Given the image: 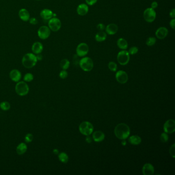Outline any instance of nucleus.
<instances>
[{"instance_id": "1", "label": "nucleus", "mask_w": 175, "mask_h": 175, "mask_svg": "<svg viewBox=\"0 0 175 175\" xmlns=\"http://www.w3.org/2000/svg\"><path fill=\"white\" fill-rule=\"evenodd\" d=\"M114 133L117 138L125 140L130 136V130L129 126L125 123H120L116 126Z\"/></svg>"}, {"instance_id": "2", "label": "nucleus", "mask_w": 175, "mask_h": 175, "mask_svg": "<svg viewBox=\"0 0 175 175\" xmlns=\"http://www.w3.org/2000/svg\"><path fill=\"white\" fill-rule=\"evenodd\" d=\"M38 60L36 55L33 53H27L25 54L22 60V63L25 68H32L37 64Z\"/></svg>"}, {"instance_id": "3", "label": "nucleus", "mask_w": 175, "mask_h": 175, "mask_svg": "<svg viewBox=\"0 0 175 175\" xmlns=\"http://www.w3.org/2000/svg\"><path fill=\"white\" fill-rule=\"evenodd\" d=\"M15 91L20 96H25L29 93V88L26 82L20 81L16 85Z\"/></svg>"}, {"instance_id": "4", "label": "nucleus", "mask_w": 175, "mask_h": 175, "mask_svg": "<svg viewBox=\"0 0 175 175\" xmlns=\"http://www.w3.org/2000/svg\"><path fill=\"white\" fill-rule=\"evenodd\" d=\"M79 65L81 69L85 72H90L94 67L93 60L89 57H84L79 61Z\"/></svg>"}, {"instance_id": "5", "label": "nucleus", "mask_w": 175, "mask_h": 175, "mask_svg": "<svg viewBox=\"0 0 175 175\" xmlns=\"http://www.w3.org/2000/svg\"><path fill=\"white\" fill-rule=\"evenodd\" d=\"M79 131L82 135L89 136L93 133L94 126L91 123L88 121H84L79 125Z\"/></svg>"}, {"instance_id": "6", "label": "nucleus", "mask_w": 175, "mask_h": 175, "mask_svg": "<svg viewBox=\"0 0 175 175\" xmlns=\"http://www.w3.org/2000/svg\"><path fill=\"white\" fill-rule=\"evenodd\" d=\"M130 54L126 50H122L118 54V62L120 65H127L130 61Z\"/></svg>"}, {"instance_id": "7", "label": "nucleus", "mask_w": 175, "mask_h": 175, "mask_svg": "<svg viewBox=\"0 0 175 175\" xmlns=\"http://www.w3.org/2000/svg\"><path fill=\"white\" fill-rule=\"evenodd\" d=\"M48 26L51 30L56 32L61 28L62 23L60 20L56 17H53L48 21Z\"/></svg>"}, {"instance_id": "8", "label": "nucleus", "mask_w": 175, "mask_h": 175, "mask_svg": "<svg viewBox=\"0 0 175 175\" xmlns=\"http://www.w3.org/2000/svg\"><path fill=\"white\" fill-rule=\"evenodd\" d=\"M143 18L146 22L152 23L156 18V12L155 9L152 8H147L143 12Z\"/></svg>"}, {"instance_id": "9", "label": "nucleus", "mask_w": 175, "mask_h": 175, "mask_svg": "<svg viewBox=\"0 0 175 175\" xmlns=\"http://www.w3.org/2000/svg\"><path fill=\"white\" fill-rule=\"evenodd\" d=\"M89 52V46L85 43L79 44L76 48V53L78 56L83 57L85 56Z\"/></svg>"}, {"instance_id": "10", "label": "nucleus", "mask_w": 175, "mask_h": 175, "mask_svg": "<svg viewBox=\"0 0 175 175\" xmlns=\"http://www.w3.org/2000/svg\"><path fill=\"white\" fill-rule=\"evenodd\" d=\"M51 29L47 26H41L38 30V37L42 40L48 39L51 35Z\"/></svg>"}, {"instance_id": "11", "label": "nucleus", "mask_w": 175, "mask_h": 175, "mask_svg": "<svg viewBox=\"0 0 175 175\" xmlns=\"http://www.w3.org/2000/svg\"><path fill=\"white\" fill-rule=\"evenodd\" d=\"M165 133L172 134L175 131V121L173 119H170L166 121L163 126Z\"/></svg>"}, {"instance_id": "12", "label": "nucleus", "mask_w": 175, "mask_h": 175, "mask_svg": "<svg viewBox=\"0 0 175 175\" xmlns=\"http://www.w3.org/2000/svg\"><path fill=\"white\" fill-rule=\"evenodd\" d=\"M116 79L120 83L125 84L127 82L128 78L126 72L123 70H119L116 73Z\"/></svg>"}, {"instance_id": "13", "label": "nucleus", "mask_w": 175, "mask_h": 175, "mask_svg": "<svg viewBox=\"0 0 175 175\" xmlns=\"http://www.w3.org/2000/svg\"><path fill=\"white\" fill-rule=\"evenodd\" d=\"M168 34V29L165 27H161L160 28H158L155 33L156 37L158 39H160V40L165 39L167 36Z\"/></svg>"}, {"instance_id": "14", "label": "nucleus", "mask_w": 175, "mask_h": 175, "mask_svg": "<svg viewBox=\"0 0 175 175\" xmlns=\"http://www.w3.org/2000/svg\"><path fill=\"white\" fill-rule=\"evenodd\" d=\"M9 77L11 80L14 82H18L21 80L22 74L20 71L18 69H12L9 73Z\"/></svg>"}, {"instance_id": "15", "label": "nucleus", "mask_w": 175, "mask_h": 175, "mask_svg": "<svg viewBox=\"0 0 175 175\" xmlns=\"http://www.w3.org/2000/svg\"><path fill=\"white\" fill-rule=\"evenodd\" d=\"M41 18L44 21H48L49 20L54 17V13L50 9L45 8L43 9L40 12Z\"/></svg>"}, {"instance_id": "16", "label": "nucleus", "mask_w": 175, "mask_h": 175, "mask_svg": "<svg viewBox=\"0 0 175 175\" xmlns=\"http://www.w3.org/2000/svg\"><path fill=\"white\" fill-rule=\"evenodd\" d=\"M154 172V167L151 163H146L142 167V173L144 175H152Z\"/></svg>"}, {"instance_id": "17", "label": "nucleus", "mask_w": 175, "mask_h": 175, "mask_svg": "<svg viewBox=\"0 0 175 175\" xmlns=\"http://www.w3.org/2000/svg\"><path fill=\"white\" fill-rule=\"evenodd\" d=\"M106 33L109 35H114L118 31V27L117 25L114 23L107 25L105 28Z\"/></svg>"}, {"instance_id": "18", "label": "nucleus", "mask_w": 175, "mask_h": 175, "mask_svg": "<svg viewBox=\"0 0 175 175\" xmlns=\"http://www.w3.org/2000/svg\"><path fill=\"white\" fill-rule=\"evenodd\" d=\"M43 50V45L40 42H35L32 44V51L34 54H41Z\"/></svg>"}, {"instance_id": "19", "label": "nucleus", "mask_w": 175, "mask_h": 175, "mask_svg": "<svg viewBox=\"0 0 175 175\" xmlns=\"http://www.w3.org/2000/svg\"><path fill=\"white\" fill-rule=\"evenodd\" d=\"M89 11L88 5L85 4H81L77 7V12L81 16H84L88 14Z\"/></svg>"}, {"instance_id": "20", "label": "nucleus", "mask_w": 175, "mask_h": 175, "mask_svg": "<svg viewBox=\"0 0 175 175\" xmlns=\"http://www.w3.org/2000/svg\"><path fill=\"white\" fill-rule=\"evenodd\" d=\"M19 16L20 19L24 22H27L29 21L30 18L29 12L25 8H22L19 11Z\"/></svg>"}, {"instance_id": "21", "label": "nucleus", "mask_w": 175, "mask_h": 175, "mask_svg": "<svg viewBox=\"0 0 175 175\" xmlns=\"http://www.w3.org/2000/svg\"><path fill=\"white\" fill-rule=\"evenodd\" d=\"M93 138L95 142H102L105 138V135L102 131L97 130L94 132L93 134Z\"/></svg>"}, {"instance_id": "22", "label": "nucleus", "mask_w": 175, "mask_h": 175, "mask_svg": "<svg viewBox=\"0 0 175 175\" xmlns=\"http://www.w3.org/2000/svg\"><path fill=\"white\" fill-rule=\"evenodd\" d=\"M27 151V146L25 143H20L16 148V152L19 155H22Z\"/></svg>"}, {"instance_id": "23", "label": "nucleus", "mask_w": 175, "mask_h": 175, "mask_svg": "<svg viewBox=\"0 0 175 175\" xmlns=\"http://www.w3.org/2000/svg\"><path fill=\"white\" fill-rule=\"evenodd\" d=\"M107 38V33L103 31L98 32L95 35V40L98 42H103Z\"/></svg>"}, {"instance_id": "24", "label": "nucleus", "mask_w": 175, "mask_h": 175, "mask_svg": "<svg viewBox=\"0 0 175 175\" xmlns=\"http://www.w3.org/2000/svg\"><path fill=\"white\" fill-rule=\"evenodd\" d=\"M118 47L122 50H126L128 48V43L124 38H121L118 40L117 42Z\"/></svg>"}, {"instance_id": "25", "label": "nucleus", "mask_w": 175, "mask_h": 175, "mask_svg": "<svg viewBox=\"0 0 175 175\" xmlns=\"http://www.w3.org/2000/svg\"><path fill=\"white\" fill-rule=\"evenodd\" d=\"M128 141L133 145H139L141 142V138L138 135H133L128 138Z\"/></svg>"}, {"instance_id": "26", "label": "nucleus", "mask_w": 175, "mask_h": 175, "mask_svg": "<svg viewBox=\"0 0 175 175\" xmlns=\"http://www.w3.org/2000/svg\"><path fill=\"white\" fill-rule=\"evenodd\" d=\"M58 158L60 161L63 163H67L69 160V157L66 153L62 152L58 154Z\"/></svg>"}, {"instance_id": "27", "label": "nucleus", "mask_w": 175, "mask_h": 175, "mask_svg": "<svg viewBox=\"0 0 175 175\" xmlns=\"http://www.w3.org/2000/svg\"><path fill=\"white\" fill-rule=\"evenodd\" d=\"M70 66V62L67 59L62 60L60 62V66L63 70H67Z\"/></svg>"}, {"instance_id": "28", "label": "nucleus", "mask_w": 175, "mask_h": 175, "mask_svg": "<svg viewBox=\"0 0 175 175\" xmlns=\"http://www.w3.org/2000/svg\"><path fill=\"white\" fill-rule=\"evenodd\" d=\"M11 107V104L7 101H3L0 103V108L4 111L9 110Z\"/></svg>"}, {"instance_id": "29", "label": "nucleus", "mask_w": 175, "mask_h": 175, "mask_svg": "<svg viewBox=\"0 0 175 175\" xmlns=\"http://www.w3.org/2000/svg\"><path fill=\"white\" fill-rule=\"evenodd\" d=\"M156 41H157V40H156V39L155 37H149L146 40V44L148 46H152L154 45L155 44H156Z\"/></svg>"}, {"instance_id": "30", "label": "nucleus", "mask_w": 175, "mask_h": 175, "mask_svg": "<svg viewBox=\"0 0 175 175\" xmlns=\"http://www.w3.org/2000/svg\"><path fill=\"white\" fill-rule=\"evenodd\" d=\"M33 79H34L33 75L31 73H27L25 75L23 78L24 81L26 82H30L33 80Z\"/></svg>"}, {"instance_id": "31", "label": "nucleus", "mask_w": 175, "mask_h": 175, "mask_svg": "<svg viewBox=\"0 0 175 175\" xmlns=\"http://www.w3.org/2000/svg\"><path fill=\"white\" fill-rule=\"evenodd\" d=\"M108 67L109 69L112 72H116L117 69V65L114 62H110L108 64Z\"/></svg>"}, {"instance_id": "32", "label": "nucleus", "mask_w": 175, "mask_h": 175, "mask_svg": "<svg viewBox=\"0 0 175 175\" xmlns=\"http://www.w3.org/2000/svg\"><path fill=\"white\" fill-rule=\"evenodd\" d=\"M160 139L162 142L163 143H166L168 141V136L166 133H162L160 137Z\"/></svg>"}, {"instance_id": "33", "label": "nucleus", "mask_w": 175, "mask_h": 175, "mask_svg": "<svg viewBox=\"0 0 175 175\" xmlns=\"http://www.w3.org/2000/svg\"><path fill=\"white\" fill-rule=\"evenodd\" d=\"M25 141L26 143H30L33 140V136L32 134L28 133L25 135L24 138Z\"/></svg>"}, {"instance_id": "34", "label": "nucleus", "mask_w": 175, "mask_h": 175, "mask_svg": "<svg viewBox=\"0 0 175 175\" xmlns=\"http://www.w3.org/2000/svg\"><path fill=\"white\" fill-rule=\"evenodd\" d=\"M138 48L137 47L133 46V47L130 48L128 52L129 53V54L134 55V54H136L138 52Z\"/></svg>"}, {"instance_id": "35", "label": "nucleus", "mask_w": 175, "mask_h": 175, "mask_svg": "<svg viewBox=\"0 0 175 175\" xmlns=\"http://www.w3.org/2000/svg\"><path fill=\"white\" fill-rule=\"evenodd\" d=\"M68 76V72L66 70H62L59 74V77L62 79H66Z\"/></svg>"}, {"instance_id": "36", "label": "nucleus", "mask_w": 175, "mask_h": 175, "mask_svg": "<svg viewBox=\"0 0 175 175\" xmlns=\"http://www.w3.org/2000/svg\"><path fill=\"white\" fill-rule=\"evenodd\" d=\"M175 143H173V145H172L170 149V156H172V157L175 158Z\"/></svg>"}, {"instance_id": "37", "label": "nucleus", "mask_w": 175, "mask_h": 175, "mask_svg": "<svg viewBox=\"0 0 175 175\" xmlns=\"http://www.w3.org/2000/svg\"><path fill=\"white\" fill-rule=\"evenodd\" d=\"M28 21L29 22V23L33 25H37L38 24V22L37 19L35 18H30L29 20Z\"/></svg>"}, {"instance_id": "38", "label": "nucleus", "mask_w": 175, "mask_h": 175, "mask_svg": "<svg viewBox=\"0 0 175 175\" xmlns=\"http://www.w3.org/2000/svg\"><path fill=\"white\" fill-rule=\"evenodd\" d=\"M87 5L89 6H92L96 3L98 0H85Z\"/></svg>"}, {"instance_id": "39", "label": "nucleus", "mask_w": 175, "mask_h": 175, "mask_svg": "<svg viewBox=\"0 0 175 175\" xmlns=\"http://www.w3.org/2000/svg\"><path fill=\"white\" fill-rule=\"evenodd\" d=\"M97 29L100 31H103L105 29V25L102 24V23H100L97 25Z\"/></svg>"}, {"instance_id": "40", "label": "nucleus", "mask_w": 175, "mask_h": 175, "mask_svg": "<svg viewBox=\"0 0 175 175\" xmlns=\"http://www.w3.org/2000/svg\"><path fill=\"white\" fill-rule=\"evenodd\" d=\"M170 27L173 29H175V19H173L170 21Z\"/></svg>"}, {"instance_id": "41", "label": "nucleus", "mask_w": 175, "mask_h": 175, "mask_svg": "<svg viewBox=\"0 0 175 175\" xmlns=\"http://www.w3.org/2000/svg\"><path fill=\"white\" fill-rule=\"evenodd\" d=\"M170 18L172 19H175V8H173V9L170 11Z\"/></svg>"}, {"instance_id": "42", "label": "nucleus", "mask_w": 175, "mask_h": 175, "mask_svg": "<svg viewBox=\"0 0 175 175\" xmlns=\"http://www.w3.org/2000/svg\"><path fill=\"white\" fill-rule=\"evenodd\" d=\"M158 6V4L156 1H154L151 4V8L152 9H156V8H157Z\"/></svg>"}, {"instance_id": "43", "label": "nucleus", "mask_w": 175, "mask_h": 175, "mask_svg": "<svg viewBox=\"0 0 175 175\" xmlns=\"http://www.w3.org/2000/svg\"><path fill=\"white\" fill-rule=\"evenodd\" d=\"M36 57H37V60H38V61H41V60H42V58H43V57H42V55L41 54H36Z\"/></svg>"}, {"instance_id": "44", "label": "nucleus", "mask_w": 175, "mask_h": 175, "mask_svg": "<svg viewBox=\"0 0 175 175\" xmlns=\"http://www.w3.org/2000/svg\"><path fill=\"white\" fill-rule=\"evenodd\" d=\"M86 142H88V143H91V141H92V140H91V138L90 137H89V136H88V137H86Z\"/></svg>"}, {"instance_id": "45", "label": "nucleus", "mask_w": 175, "mask_h": 175, "mask_svg": "<svg viewBox=\"0 0 175 175\" xmlns=\"http://www.w3.org/2000/svg\"><path fill=\"white\" fill-rule=\"evenodd\" d=\"M53 152L54 154L55 155H58L59 154V150L58 149H55L53 150Z\"/></svg>"}, {"instance_id": "46", "label": "nucleus", "mask_w": 175, "mask_h": 175, "mask_svg": "<svg viewBox=\"0 0 175 175\" xmlns=\"http://www.w3.org/2000/svg\"><path fill=\"white\" fill-rule=\"evenodd\" d=\"M122 144L123 146H125L126 144V141L125 140H123V141L122 142Z\"/></svg>"}, {"instance_id": "47", "label": "nucleus", "mask_w": 175, "mask_h": 175, "mask_svg": "<svg viewBox=\"0 0 175 175\" xmlns=\"http://www.w3.org/2000/svg\"><path fill=\"white\" fill-rule=\"evenodd\" d=\"M35 1H41V0H35Z\"/></svg>"}]
</instances>
